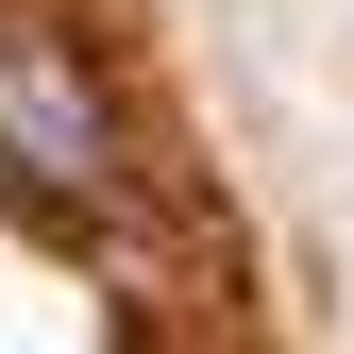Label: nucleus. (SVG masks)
Listing matches in <instances>:
<instances>
[{
	"label": "nucleus",
	"mask_w": 354,
	"mask_h": 354,
	"mask_svg": "<svg viewBox=\"0 0 354 354\" xmlns=\"http://www.w3.org/2000/svg\"><path fill=\"white\" fill-rule=\"evenodd\" d=\"M0 186H34L51 219H84L118 186V118H102V84H84V51L51 17H17V0H0Z\"/></svg>",
	"instance_id": "nucleus-1"
}]
</instances>
